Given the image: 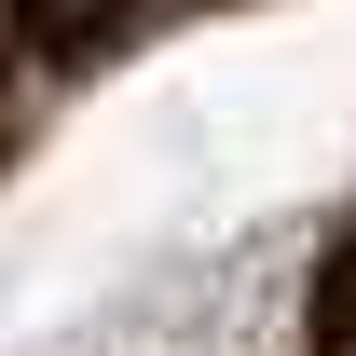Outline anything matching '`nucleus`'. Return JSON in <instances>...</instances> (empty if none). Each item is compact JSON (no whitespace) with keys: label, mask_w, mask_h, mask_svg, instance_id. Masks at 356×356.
<instances>
[{"label":"nucleus","mask_w":356,"mask_h":356,"mask_svg":"<svg viewBox=\"0 0 356 356\" xmlns=\"http://www.w3.org/2000/svg\"><path fill=\"white\" fill-rule=\"evenodd\" d=\"M315 356H356V233L329 247V288H315Z\"/></svg>","instance_id":"obj_1"}]
</instances>
